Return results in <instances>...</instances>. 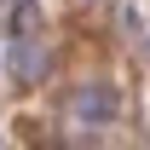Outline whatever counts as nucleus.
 Masks as SVG:
<instances>
[{"label":"nucleus","mask_w":150,"mask_h":150,"mask_svg":"<svg viewBox=\"0 0 150 150\" xmlns=\"http://www.w3.org/2000/svg\"><path fill=\"white\" fill-rule=\"evenodd\" d=\"M69 115L87 121V127H110V121H121V98H115L110 87H75Z\"/></svg>","instance_id":"obj_1"},{"label":"nucleus","mask_w":150,"mask_h":150,"mask_svg":"<svg viewBox=\"0 0 150 150\" xmlns=\"http://www.w3.org/2000/svg\"><path fill=\"white\" fill-rule=\"evenodd\" d=\"M40 64H46V52H29V46H18V69L29 75V69H40Z\"/></svg>","instance_id":"obj_2"},{"label":"nucleus","mask_w":150,"mask_h":150,"mask_svg":"<svg viewBox=\"0 0 150 150\" xmlns=\"http://www.w3.org/2000/svg\"><path fill=\"white\" fill-rule=\"evenodd\" d=\"M12 23H18V35H29V29H35V6H18V18H12Z\"/></svg>","instance_id":"obj_3"}]
</instances>
